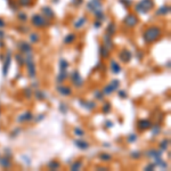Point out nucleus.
I'll list each match as a JSON object with an SVG mask.
<instances>
[{"instance_id": "1", "label": "nucleus", "mask_w": 171, "mask_h": 171, "mask_svg": "<svg viewBox=\"0 0 171 171\" xmlns=\"http://www.w3.org/2000/svg\"><path fill=\"white\" fill-rule=\"evenodd\" d=\"M162 37V30L157 26H149L143 33V39L146 44H153Z\"/></svg>"}, {"instance_id": "2", "label": "nucleus", "mask_w": 171, "mask_h": 171, "mask_svg": "<svg viewBox=\"0 0 171 171\" xmlns=\"http://www.w3.org/2000/svg\"><path fill=\"white\" fill-rule=\"evenodd\" d=\"M31 23L33 26L36 28H39V29H45V28H48L50 25V22L49 20H47L44 15H40V14H34L31 18Z\"/></svg>"}, {"instance_id": "3", "label": "nucleus", "mask_w": 171, "mask_h": 171, "mask_svg": "<svg viewBox=\"0 0 171 171\" xmlns=\"http://www.w3.org/2000/svg\"><path fill=\"white\" fill-rule=\"evenodd\" d=\"M154 7L153 0H141L136 5V12L139 14H146Z\"/></svg>"}, {"instance_id": "4", "label": "nucleus", "mask_w": 171, "mask_h": 171, "mask_svg": "<svg viewBox=\"0 0 171 171\" xmlns=\"http://www.w3.org/2000/svg\"><path fill=\"white\" fill-rule=\"evenodd\" d=\"M25 64H26V67H28V74L30 76L31 79H34L36 75H37V67H36V63L33 60V56L30 54H28L26 58H25Z\"/></svg>"}, {"instance_id": "5", "label": "nucleus", "mask_w": 171, "mask_h": 171, "mask_svg": "<svg viewBox=\"0 0 171 171\" xmlns=\"http://www.w3.org/2000/svg\"><path fill=\"white\" fill-rule=\"evenodd\" d=\"M119 87H120V80L114 79L105 88H103V92H104V95H111L112 92H114L115 90H118Z\"/></svg>"}, {"instance_id": "6", "label": "nucleus", "mask_w": 171, "mask_h": 171, "mask_svg": "<svg viewBox=\"0 0 171 171\" xmlns=\"http://www.w3.org/2000/svg\"><path fill=\"white\" fill-rule=\"evenodd\" d=\"M71 81L72 83L74 84L76 88H81L82 86H83V79H82V76L80 75V73L78 72V71H73L72 72V74H71Z\"/></svg>"}, {"instance_id": "7", "label": "nucleus", "mask_w": 171, "mask_h": 171, "mask_svg": "<svg viewBox=\"0 0 171 171\" xmlns=\"http://www.w3.org/2000/svg\"><path fill=\"white\" fill-rule=\"evenodd\" d=\"M123 23L128 28H135L138 24V17L135 14H128L123 20Z\"/></svg>"}, {"instance_id": "8", "label": "nucleus", "mask_w": 171, "mask_h": 171, "mask_svg": "<svg viewBox=\"0 0 171 171\" xmlns=\"http://www.w3.org/2000/svg\"><path fill=\"white\" fill-rule=\"evenodd\" d=\"M10 63H12V54H10V52H7V55H6L5 60H4V66H2V75H4V76H7Z\"/></svg>"}, {"instance_id": "9", "label": "nucleus", "mask_w": 171, "mask_h": 171, "mask_svg": "<svg viewBox=\"0 0 171 171\" xmlns=\"http://www.w3.org/2000/svg\"><path fill=\"white\" fill-rule=\"evenodd\" d=\"M87 8L89 9L90 12L95 13L97 10H100V9H102V2H100V0H91V1L88 2Z\"/></svg>"}, {"instance_id": "10", "label": "nucleus", "mask_w": 171, "mask_h": 171, "mask_svg": "<svg viewBox=\"0 0 171 171\" xmlns=\"http://www.w3.org/2000/svg\"><path fill=\"white\" fill-rule=\"evenodd\" d=\"M119 58L121 62H123V63H129L131 58H132V54L130 50H128V49H123L122 52L119 54Z\"/></svg>"}, {"instance_id": "11", "label": "nucleus", "mask_w": 171, "mask_h": 171, "mask_svg": "<svg viewBox=\"0 0 171 171\" xmlns=\"http://www.w3.org/2000/svg\"><path fill=\"white\" fill-rule=\"evenodd\" d=\"M137 127H138V129L141 130V131H145V130H148L151 129V127H152V122L147 119H143V120H139L138 121V123H137Z\"/></svg>"}, {"instance_id": "12", "label": "nucleus", "mask_w": 171, "mask_h": 171, "mask_svg": "<svg viewBox=\"0 0 171 171\" xmlns=\"http://www.w3.org/2000/svg\"><path fill=\"white\" fill-rule=\"evenodd\" d=\"M18 48H20V52H23V54H30L32 52V47L29 42H25V41H21L18 44Z\"/></svg>"}, {"instance_id": "13", "label": "nucleus", "mask_w": 171, "mask_h": 171, "mask_svg": "<svg viewBox=\"0 0 171 171\" xmlns=\"http://www.w3.org/2000/svg\"><path fill=\"white\" fill-rule=\"evenodd\" d=\"M42 15L45 16L47 20H52V18H55V13H54V10H52L50 7H48V6H45V7H42Z\"/></svg>"}, {"instance_id": "14", "label": "nucleus", "mask_w": 171, "mask_h": 171, "mask_svg": "<svg viewBox=\"0 0 171 171\" xmlns=\"http://www.w3.org/2000/svg\"><path fill=\"white\" fill-rule=\"evenodd\" d=\"M80 104L82 105V107H84L86 110L88 111H91V110H95L96 108V103L94 100H83L81 99L80 100Z\"/></svg>"}, {"instance_id": "15", "label": "nucleus", "mask_w": 171, "mask_h": 171, "mask_svg": "<svg viewBox=\"0 0 171 171\" xmlns=\"http://www.w3.org/2000/svg\"><path fill=\"white\" fill-rule=\"evenodd\" d=\"M56 89H57V91L60 92V95H63V96H70V95L72 94V89H71V87H68V86H60V87H57Z\"/></svg>"}, {"instance_id": "16", "label": "nucleus", "mask_w": 171, "mask_h": 171, "mask_svg": "<svg viewBox=\"0 0 171 171\" xmlns=\"http://www.w3.org/2000/svg\"><path fill=\"white\" fill-rule=\"evenodd\" d=\"M32 119H33V114H32L30 111H28L25 112V113H23V114H21V115L18 116L17 121H18V122H28V121H31Z\"/></svg>"}, {"instance_id": "17", "label": "nucleus", "mask_w": 171, "mask_h": 171, "mask_svg": "<svg viewBox=\"0 0 171 171\" xmlns=\"http://www.w3.org/2000/svg\"><path fill=\"white\" fill-rule=\"evenodd\" d=\"M103 41H104V45L108 50H111L112 48H113V41H112V36L110 34H107V33H105L104 37H103Z\"/></svg>"}, {"instance_id": "18", "label": "nucleus", "mask_w": 171, "mask_h": 171, "mask_svg": "<svg viewBox=\"0 0 171 171\" xmlns=\"http://www.w3.org/2000/svg\"><path fill=\"white\" fill-rule=\"evenodd\" d=\"M169 13H170V6L164 5V6H161V7L156 10L155 14L159 16H165V15H168Z\"/></svg>"}, {"instance_id": "19", "label": "nucleus", "mask_w": 171, "mask_h": 171, "mask_svg": "<svg viewBox=\"0 0 171 171\" xmlns=\"http://www.w3.org/2000/svg\"><path fill=\"white\" fill-rule=\"evenodd\" d=\"M121 66H120V64L116 62V60H111V72L112 73H114V74H119L120 72H121Z\"/></svg>"}, {"instance_id": "20", "label": "nucleus", "mask_w": 171, "mask_h": 171, "mask_svg": "<svg viewBox=\"0 0 171 171\" xmlns=\"http://www.w3.org/2000/svg\"><path fill=\"white\" fill-rule=\"evenodd\" d=\"M74 145L78 147V148L83 149V151H86V149L89 148V143H87L86 140H81V139L74 140Z\"/></svg>"}, {"instance_id": "21", "label": "nucleus", "mask_w": 171, "mask_h": 171, "mask_svg": "<svg viewBox=\"0 0 171 171\" xmlns=\"http://www.w3.org/2000/svg\"><path fill=\"white\" fill-rule=\"evenodd\" d=\"M0 165L5 169H9L12 167V161L7 156H4V157H0Z\"/></svg>"}, {"instance_id": "22", "label": "nucleus", "mask_w": 171, "mask_h": 171, "mask_svg": "<svg viewBox=\"0 0 171 171\" xmlns=\"http://www.w3.org/2000/svg\"><path fill=\"white\" fill-rule=\"evenodd\" d=\"M75 40H76L75 33H68L66 37L64 38V44L65 45H71V44L75 42Z\"/></svg>"}, {"instance_id": "23", "label": "nucleus", "mask_w": 171, "mask_h": 171, "mask_svg": "<svg viewBox=\"0 0 171 171\" xmlns=\"http://www.w3.org/2000/svg\"><path fill=\"white\" fill-rule=\"evenodd\" d=\"M86 23H87V17H84V16H83V17H80V18H79L76 22H74L73 26H74L75 29H81V28L84 25V24H86Z\"/></svg>"}, {"instance_id": "24", "label": "nucleus", "mask_w": 171, "mask_h": 171, "mask_svg": "<svg viewBox=\"0 0 171 171\" xmlns=\"http://www.w3.org/2000/svg\"><path fill=\"white\" fill-rule=\"evenodd\" d=\"M47 167H48V169H49V170L55 171V170H57V169H60V162H57V161L52 160V161H50L49 163L47 164Z\"/></svg>"}, {"instance_id": "25", "label": "nucleus", "mask_w": 171, "mask_h": 171, "mask_svg": "<svg viewBox=\"0 0 171 171\" xmlns=\"http://www.w3.org/2000/svg\"><path fill=\"white\" fill-rule=\"evenodd\" d=\"M99 55L103 57V58H108V56H110V50L105 47V46H100L99 47Z\"/></svg>"}, {"instance_id": "26", "label": "nucleus", "mask_w": 171, "mask_h": 171, "mask_svg": "<svg viewBox=\"0 0 171 171\" xmlns=\"http://www.w3.org/2000/svg\"><path fill=\"white\" fill-rule=\"evenodd\" d=\"M162 155V152L161 151H157V149H151L147 152V156L148 157H153V159H156V157H161Z\"/></svg>"}, {"instance_id": "27", "label": "nucleus", "mask_w": 171, "mask_h": 171, "mask_svg": "<svg viewBox=\"0 0 171 171\" xmlns=\"http://www.w3.org/2000/svg\"><path fill=\"white\" fill-rule=\"evenodd\" d=\"M67 79V71H60V74L57 75V82L58 83H62L64 82Z\"/></svg>"}, {"instance_id": "28", "label": "nucleus", "mask_w": 171, "mask_h": 171, "mask_svg": "<svg viewBox=\"0 0 171 171\" xmlns=\"http://www.w3.org/2000/svg\"><path fill=\"white\" fill-rule=\"evenodd\" d=\"M29 40H30V42H32V44H37V42H39V40H40V37H39V34H38L37 32H32V33H30V36H29Z\"/></svg>"}, {"instance_id": "29", "label": "nucleus", "mask_w": 171, "mask_h": 171, "mask_svg": "<svg viewBox=\"0 0 171 171\" xmlns=\"http://www.w3.org/2000/svg\"><path fill=\"white\" fill-rule=\"evenodd\" d=\"M115 31H116V26H115V24H114V23H110L108 26H107V29H106V32H105V33H107V34H110V36H113V34L115 33Z\"/></svg>"}, {"instance_id": "30", "label": "nucleus", "mask_w": 171, "mask_h": 171, "mask_svg": "<svg viewBox=\"0 0 171 171\" xmlns=\"http://www.w3.org/2000/svg\"><path fill=\"white\" fill-rule=\"evenodd\" d=\"M68 68V62L64 58L60 60V71H67Z\"/></svg>"}, {"instance_id": "31", "label": "nucleus", "mask_w": 171, "mask_h": 171, "mask_svg": "<svg viewBox=\"0 0 171 171\" xmlns=\"http://www.w3.org/2000/svg\"><path fill=\"white\" fill-rule=\"evenodd\" d=\"M34 95H36V98L39 99V100H44V99H46V97H47L46 92L42 91V90H37V91L34 92Z\"/></svg>"}, {"instance_id": "32", "label": "nucleus", "mask_w": 171, "mask_h": 171, "mask_svg": "<svg viewBox=\"0 0 171 171\" xmlns=\"http://www.w3.org/2000/svg\"><path fill=\"white\" fill-rule=\"evenodd\" d=\"M94 14H95V17H96L98 21L103 22V21L105 20V14L102 12V9H100V10H97V12H95Z\"/></svg>"}, {"instance_id": "33", "label": "nucleus", "mask_w": 171, "mask_h": 171, "mask_svg": "<svg viewBox=\"0 0 171 171\" xmlns=\"http://www.w3.org/2000/svg\"><path fill=\"white\" fill-rule=\"evenodd\" d=\"M99 159L104 162H110L112 161V155L107 154V153H102V154H99Z\"/></svg>"}, {"instance_id": "34", "label": "nucleus", "mask_w": 171, "mask_h": 171, "mask_svg": "<svg viewBox=\"0 0 171 171\" xmlns=\"http://www.w3.org/2000/svg\"><path fill=\"white\" fill-rule=\"evenodd\" d=\"M15 58H16V60H17V64H18V65H21V66L25 65V58L23 57L21 54H16Z\"/></svg>"}, {"instance_id": "35", "label": "nucleus", "mask_w": 171, "mask_h": 171, "mask_svg": "<svg viewBox=\"0 0 171 171\" xmlns=\"http://www.w3.org/2000/svg\"><path fill=\"white\" fill-rule=\"evenodd\" d=\"M82 167V162L81 161H75L74 163L71 165V170L72 171H79L81 169Z\"/></svg>"}, {"instance_id": "36", "label": "nucleus", "mask_w": 171, "mask_h": 171, "mask_svg": "<svg viewBox=\"0 0 171 171\" xmlns=\"http://www.w3.org/2000/svg\"><path fill=\"white\" fill-rule=\"evenodd\" d=\"M23 92H24V96H25V98H28V99L32 97V89H31V87H26V88H24Z\"/></svg>"}, {"instance_id": "37", "label": "nucleus", "mask_w": 171, "mask_h": 171, "mask_svg": "<svg viewBox=\"0 0 171 171\" xmlns=\"http://www.w3.org/2000/svg\"><path fill=\"white\" fill-rule=\"evenodd\" d=\"M94 96L96 97L98 100H103V98H104V92H103V90H96V91L94 92Z\"/></svg>"}, {"instance_id": "38", "label": "nucleus", "mask_w": 171, "mask_h": 171, "mask_svg": "<svg viewBox=\"0 0 171 171\" xmlns=\"http://www.w3.org/2000/svg\"><path fill=\"white\" fill-rule=\"evenodd\" d=\"M152 132H153V135L155 136V135H157L160 131H161V126L160 124H152Z\"/></svg>"}, {"instance_id": "39", "label": "nucleus", "mask_w": 171, "mask_h": 171, "mask_svg": "<svg viewBox=\"0 0 171 171\" xmlns=\"http://www.w3.org/2000/svg\"><path fill=\"white\" fill-rule=\"evenodd\" d=\"M112 110V105L110 104V103H105L104 105H103V108H102V111H103V113H105V114H107V113H110Z\"/></svg>"}, {"instance_id": "40", "label": "nucleus", "mask_w": 171, "mask_h": 171, "mask_svg": "<svg viewBox=\"0 0 171 171\" xmlns=\"http://www.w3.org/2000/svg\"><path fill=\"white\" fill-rule=\"evenodd\" d=\"M73 132H74V135H76V136H79V137H82V136H84V130H82L81 128H74V130H73Z\"/></svg>"}, {"instance_id": "41", "label": "nucleus", "mask_w": 171, "mask_h": 171, "mask_svg": "<svg viewBox=\"0 0 171 171\" xmlns=\"http://www.w3.org/2000/svg\"><path fill=\"white\" fill-rule=\"evenodd\" d=\"M130 156L135 159V160H137V159H139L141 156V152L140 151H132L131 153H130Z\"/></svg>"}, {"instance_id": "42", "label": "nucleus", "mask_w": 171, "mask_h": 171, "mask_svg": "<svg viewBox=\"0 0 171 171\" xmlns=\"http://www.w3.org/2000/svg\"><path fill=\"white\" fill-rule=\"evenodd\" d=\"M18 5L22 7H29L31 5V0H18Z\"/></svg>"}, {"instance_id": "43", "label": "nucleus", "mask_w": 171, "mask_h": 171, "mask_svg": "<svg viewBox=\"0 0 171 171\" xmlns=\"http://www.w3.org/2000/svg\"><path fill=\"white\" fill-rule=\"evenodd\" d=\"M168 146H169V140H162L160 143V147L163 151H165V149L168 148Z\"/></svg>"}, {"instance_id": "44", "label": "nucleus", "mask_w": 171, "mask_h": 171, "mask_svg": "<svg viewBox=\"0 0 171 171\" xmlns=\"http://www.w3.org/2000/svg\"><path fill=\"white\" fill-rule=\"evenodd\" d=\"M60 111L63 113V114H66L67 111H68V108H67V105H65L64 103H62L60 105Z\"/></svg>"}, {"instance_id": "45", "label": "nucleus", "mask_w": 171, "mask_h": 171, "mask_svg": "<svg viewBox=\"0 0 171 171\" xmlns=\"http://www.w3.org/2000/svg\"><path fill=\"white\" fill-rule=\"evenodd\" d=\"M137 135L136 134H130V136L128 137V143H135V141L137 140Z\"/></svg>"}, {"instance_id": "46", "label": "nucleus", "mask_w": 171, "mask_h": 171, "mask_svg": "<svg viewBox=\"0 0 171 171\" xmlns=\"http://www.w3.org/2000/svg\"><path fill=\"white\" fill-rule=\"evenodd\" d=\"M18 20L22 21V22H25V21L28 20V16H26V14H24V13H20V14H18Z\"/></svg>"}, {"instance_id": "47", "label": "nucleus", "mask_w": 171, "mask_h": 171, "mask_svg": "<svg viewBox=\"0 0 171 171\" xmlns=\"http://www.w3.org/2000/svg\"><path fill=\"white\" fill-rule=\"evenodd\" d=\"M154 168H155V164L149 163V164H147V165L145 167V170H146V171H152V170H154Z\"/></svg>"}, {"instance_id": "48", "label": "nucleus", "mask_w": 171, "mask_h": 171, "mask_svg": "<svg viewBox=\"0 0 171 171\" xmlns=\"http://www.w3.org/2000/svg\"><path fill=\"white\" fill-rule=\"evenodd\" d=\"M119 1L124 5V7H129L131 5V0H119Z\"/></svg>"}, {"instance_id": "49", "label": "nucleus", "mask_w": 171, "mask_h": 171, "mask_svg": "<svg viewBox=\"0 0 171 171\" xmlns=\"http://www.w3.org/2000/svg\"><path fill=\"white\" fill-rule=\"evenodd\" d=\"M119 96H120V98L124 99V98H127V92L124 91V90H120V91H119Z\"/></svg>"}, {"instance_id": "50", "label": "nucleus", "mask_w": 171, "mask_h": 171, "mask_svg": "<svg viewBox=\"0 0 171 171\" xmlns=\"http://www.w3.org/2000/svg\"><path fill=\"white\" fill-rule=\"evenodd\" d=\"M113 124H114V123H113L112 121H110V120L105 122V127H106V128H112V127H113Z\"/></svg>"}, {"instance_id": "51", "label": "nucleus", "mask_w": 171, "mask_h": 171, "mask_svg": "<svg viewBox=\"0 0 171 171\" xmlns=\"http://www.w3.org/2000/svg\"><path fill=\"white\" fill-rule=\"evenodd\" d=\"M73 4H74L75 6H80L82 4V0H73Z\"/></svg>"}, {"instance_id": "52", "label": "nucleus", "mask_w": 171, "mask_h": 171, "mask_svg": "<svg viewBox=\"0 0 171 171\" xmlns=\"http://www.w3.org/2000/svg\"><path fill=\"white\" fill-rule=\"evenodd\" d=\"M18 132H21V129H20V128H17V129H16L15 131L13 132V137H15V136H17V135H18Z\"/></svg>"}, {"instance_id": "53", "label": "nucleus", "mask_w": 171, "mask_h": 171, "mask_svg": "<svg viewBox=\"0 0 171 171\" xmlns=\"http://www.w3.org/2000/svg\"><path fill=\"white\" fill-rule=\"evenodd\" d=\"M100 21H98V20H97L96 22H95V24H94V26H95V28H97V29H98V28H99V26H100Z\"/></svg>"}, {"instance_id": "54", "label": "nucleus", "mask_w": 171, "mask_h": 171, "mask_svg": "<svg viewBox=\"0 0 171 171\" xmlns=\"http://www.w3.org/2000/svg\"><path fill=\"white\" fill-rule=\"evenodd\" d=\"M6 24H5V21L2 20V18H0V28H4Z\"/></svg>"}, {"instance_id": "55", "label": "nucleus", "mask_w": 171, "mask_h": 171, "mask_svg": "<svg viewBox=\"0 0 171 171\" xmlns=\"http://www.w3.org/2000/svg\"><path fill=\"white\" fill-rule=\"evenodd\" d=\"M5 37V32L4 31H0V38H4Z\"/></svg>"}, {"instance_id": "56", "label": "nucleus", "mask_w": 171, "mask_h": 171, "mask_svg": "<svg viewBox=\"0 0 171 171\" xmlns=\"http://www.w3.org/2000/svg\"><path fill=\"white\" fill-rule=\"evenodd\" d=\"M0 113H1V111H0Z\"/></svg>"}]
</instances>
